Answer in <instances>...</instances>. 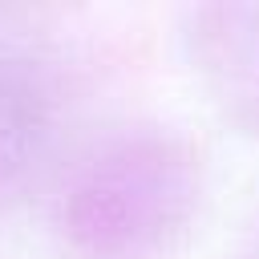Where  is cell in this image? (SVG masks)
<instances>
[{
  "label": "cell",
  "mask_w": 259,
  "mask_h": 259,
  "mask_svg": "<svg viewBox=\"0 0 259 259\" xmlns=\"http://www.w3.org/2000/svg\"><path fill=\"white\" fill-rule=\"evenodd\" d=\"M198 190V158L182 138L125 134L81 162L61 227L89 259H158L186 235Z\"/></svg>",
  "instance_id": "cell-1"
},
{
  "label": "cell",
  "mask_w": 259,
  "mask_h": 259,
  "mask_svg": "<svg viewBox=\"0 0 259 259\" xmlns=\"http://www.w3.org/2000/svg\"><path fill=\"white\" fill-rule=\"evenodd\" d=\"M198 61L219 97L259 121V8H214L202 16Z\"/></svg>",
  "instance_id": "cell-2"
},
{
  "label": "cell",
  "mask_w": 259,
  "mask_h": 259,
  "mask_svg": "<svg viewBox=\"0 0 259 259\" xmlns=\"http://www.w3.org/2000/svg\"><path fill=\"white\" fill-rule=\"evenodd\" d=\"M49 138V105L32 73L0 61V198L28 174Z\"/></svg>",
  "instance_id": "cell-3"
}]
</instances>
